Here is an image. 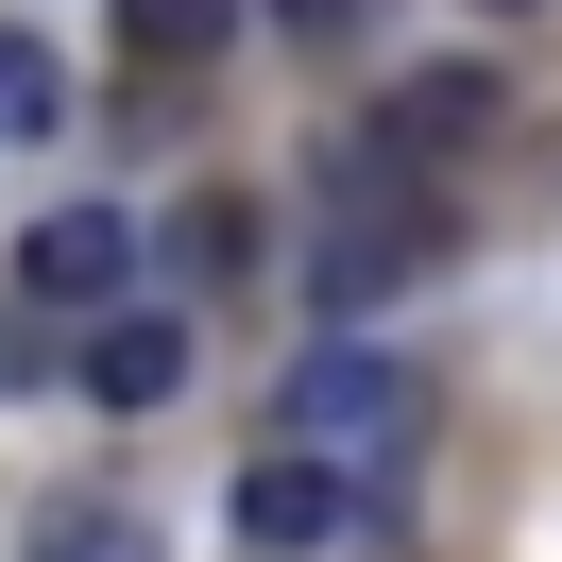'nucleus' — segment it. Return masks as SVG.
Returning <instances> with one entry per match:
<instances>
[{"label": "nucleus", "mask_w": 562, "mask_h": 562, "mask_svg": "<svg viewBox=\"0 0 562 562\" xmlns=\"http://www.w3.org/2000/svg\"><path fill=\"white\" fill-rule=\"evenodd\" d=\"M273 426H307L324 460H392V443H409V375H392V358H358V341H324L307 375L273 392Z\"/></svg>", "instance_id": "nucleus-1"}, {"label": "nucleus", "mask_w": 562, "mask_h": 562, "mask_svg": "<svg viewBox=\"0 0 562 562\" xmlns=\"http://www.w3.org/2000/svg\"><path fill=\"white\" fill-rule=\"evenodd\" d=\"M120 290H137V222H120V205H52L35 239H18V307H69V324H103Z\"/></svg>", "instance_id": "nucleus-2"}, {"label": "nucleus", "mask_w": 562, "mask_h": 562, "mask_svg": "<svg viewBox=\"0 0 562 562\" xmlns=\"http://www.w3.org/2000/svg\"><path fill=\"white\" fill-rule=\"evenodd\" d=\"M239 528H256V546H341V528H358V460H256V477H239Z\"/></svg>", "instance_id": "nucleus-3"}, {"label": "nucleus", "mask_w": 562, "mask_h": 562, "mask_svg": "<svg viewBox=\"0 0 562 562\" xmlns=\"http://www.w3.org/2000/svg\"><path fill=\"white\" fill-rule=\"evenodd\" d=\"M86 392H103V409H171L188 392V324L171 307H103L86 324Z\"/></svg>", "instance_id": "nucleus-4"}, {"label": "nucleus", "mask_w": 562, "mask_h": 562, "mask_svg": "<svg viewBox=\"0 0 562 562\" xmlns=\"http://www.w3.org/2000/svg\"><path fill=\"white\" fill-rule=\"evenodd\" d=\"M460 137H494V69H409L375 103V154H392V171H426V154H460Z\"/></svg>", "instance_id": "nucleus-5"}, {"label": "nucleus", "mask_w": 562, "mask_h": 562, "mask_svg": "<svg viewBox=\"0 0 562 562\" xmlns=\"http://www.w3.org/2000/svg\"><path fill=\"white\" fill-rule=\"evenodd\" d=\"M426 273V205H375V222H341V239H324V307H392V290Z\"/></svg>", "instance_id": "nucleus-6"}, {"label": "nucleus", "mask_w": 562, "mask_h": 562, "mask_svg": "<svg viewBox=\"0 0 562 562\" xmlns=\"http://www.w3.org/2000/svg\"><path fill=\"white\" fill-rule=\"evenodd\" d=\"M222 35H239V0H120V52L137 69H205Z\"/></svg>", "instance_id": "nucleus-7"}, {"label": "nucleus", "mask_w": 562, "mask_h": 562, "mask_svg": "<svg viewBox=\"0 0 562 562\" xmlns=\"http://www.w3.org/2000/svg\"><path fill=\"white\" fill-rule=\"evenodd\" d=\"M35 562H154V528L120 512V494H52V512H35Z\"/></svg>", "instance_id": "nucleus-8"}, {"label": "nucleus", "mask_w": 562, "mask_h": 562, "mask_svg": "<svg viewBox=\"0 0 562 562\" xmlns=\"http://www.w3.org/2000/svg\"><path fill=\"white\" fill-rule=\"evenodd\" d=\"M52 120H69V69L35 35H0V137H52Z\"/></svg>", "instance_id": "nucleus-9"}, {"label": "nucleus", "mask_w": 562, "mask_h": 562, "mask_svg": "<svg viewBox=\"0 0 562 562\" xmlns=\"http://www.w3.org/2000/svg\"><path fill=\"white\" fill-rule=\"evenodd\" d=\"M273 18H307V35H324V18H358V0H273Z\"/></svg>", "instance_id": "nucleus-10"}, {"label": "nucleus", "mask_w": 562, "mask_h": 562, "mask_svg": "<svg viewBox=\"0 0 562 562\" xmlns=\"http://www.w3.org/2000/svg\"><path fill=\"white\" fill-rule=\"evenodd\" d=\"M477 18H528V0H477Z\"/></svg>", "instance_id": "nucleus-11"}]
</instances>
